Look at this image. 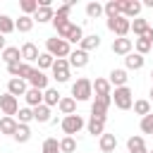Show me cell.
Segmentation results:
<instances>
[{"label": "cell", "mask_w": 153, "mask_h": 153, "mask_svg": "<svg viewBox=\"0 0 153 153\" xmlns=\"http://www.w3.org/2000/svg\"><path fill=\"white\" fill-rule=\"evenodd\" d=\"M45 53H50L55 60H62V57H69L72 48L65 38H48L45 41Z\"/></svg>", "instance_id": "6da1fadb"}, {"label": "cell", "mask_w": 153, "mask_h": 153, "mask_svg": "<svg viewBox=\"0 0 153 153\" xmlns=\"http://www.w3.org/2000/svg\"><path fill=\"white\" fill-rule=\"evenodd\" d=\"M91 96H93V81L91 79L81 76V79H76L72 84V98L74 100H88Z\"/></svg>", "instance_id": "7a4b0ae2"}, {"label": "cell", "mask_w": 153, "mask_h": 153, "mask_svg": "<svg viewBox=\"0 0 153 153\" xmlns=\"http://www.w3.org/2000/svg\"><path fill=\"white\" fill-rule=\"evenodd\" d=\"M60 127H62V131H65L67 136H72V134H79V131L86 127V122H84V117H81L79 112H74V115H67V117H62Z\"/></svg>", "instance_id": "3957f363"}, {"label": "cell", "mask_w": 153, "mask_h": 153, "mask_svg": "<svg viewBox=\"0 0 153 153\" xmlns=\"http://www.w3.org/2000/svg\"><path fill=\"white\" fill-rule=\"evenodd\" d=\"M112 103H115V108H120V110H129V108H134L131 88H129V86L115 88V93H112Z\"/></svg>", "instance_id": "277c9868"}, {"label": "cell", "mask_w": 153, "mask_h": 153, "mask_svg": "<svg viewBox=\"0 0 153 153\" xmlns=\"http://www.w3.org/2000/svg\"><path fill=\"white\" fill-rule=\"evenodd\" d=\"M108 29L117 36V38H127V33L131 31V22L127 17H115V19H108Z\"/></svg>", "instance_id": "5b68a950"}, {"label": "cell", "mask_w": 153, "mask_h": 153, "mask_svg": "<svg viewBox=\"0 0 153 153\" xmlns=\"http://www.w3.org/2000/svg\"><path fill=\"white\" fill-rule=\"evenodd\" d=\"M110 103H112V96L96 98V100L91 103V117H96V120H105V117H108V108H110Z\"/></svg>", "instance_id": "8992f818"}, {"label": "cell", "mask_w": 153, "mask_h": 153, "mask_svg": "<svg viewBox=\"0 0 153 153\" xmlns=\"http://www.w3.org/2000/svg\"><path fill=\"white\" fill-rule=\"evenodd\" d=\"M53 79H55L57 84L69 81V62H67V57L55 60V65H53Z\"/></svg>", "instance_id": "52a82bcc"}, {"label": "cell", "mask_w": 153, "mask_h": 153, "mask_svg": "<svg viewBox=\"0 0 153 153\" xmlns=\"http://www.w3.org/2000/svg\"><path fill=\"white\" fill-rule=\"evenodd\" d=\"M0 110H2L5 117H14V115L19 112V103H17V98H14L12 93L0 96Z\"/></svg>", "instance_id": "ba28073f"}, {"label": "cell", "mask_w": 153, "mask_h": 153, "mask_svg": "<svg viewBox=\"0 0 153 153\" xmlns=\"http://www.w3.org/2000/svg\"><path fill=\"white\" fill-rule=\"evenodd\" d=\"M141 2H136V0H120V10H122V17H127L129 22L131 19H136L139 14H141Z\"/></svg>", "instance_id": "9c48e42d"}, {"label": "cell", "mask_w": 153, "mask_h": 153, "mask_svg": "<svg viewBox=\"0 0 153 153\" xmlns=\"http://www.w3.org/2000/svg\"><path fill=\"white\" fill-rule=\"evenodd\" d=\"M67 62H69V67H74V69H81V67H86L88 65V53L86 50H72L69 53V57H67Z\"/></svg>", "instance_id": "30bf717a"}, {"label": "cell", "mask_w": 153, "mask_h": 153, "mask_svg": "<svg viewBox=\"0 0 153 153\" xmlns=\"http://www.w3.org/2000/svg\"><path fill=\"white\" fill-rule=\"evenodd\" d=\"M131 48H134V41L131 38H115L112 41V53L115 55H124L127 57L131 53Z\"/></svg>", "instance_id": "8fae6325"}, {"label": "cell", "mask_w": 153, "mask_h": 153, "mask_svg": "<svg viewBox=\"0 0 153 153\" xmlns=\"http://www.w3.org/2000/svg\"><path fill=\"white\" fill-rule=\"evenodd\" d=\"M38 55H41V53H38L36 43H31V41H29V43H24V45H22V60H24L26 65L38 62Z\"/></svg>", "instance_id": "7c38bea8"}, {"label": "cell", "mask_w": 153, "mask_h": 153, "mask_svg": "<svg viewBox=\"0 0 153 153\" xmlns=\"http://www.w3.org/2000/svg\"><path fill=\"white\" fill-rule=\"evenodd\" d=\"M29 84H31V88L45 91V88H48V76H45V72H41V69L36 67V69H33V74L29 76Z\"/></svg>", "instance_id": "4fadbf2b"}, {"label": "cell", "mask_w": 153, "mask_h": 153, "mask_svg": "<svg viewBox=\"0 0 153 153\" xmlns=\"http://www.w3.org/2000/svg\"><path fill=\"white\" fill-rule=\"evenodd\" d=\"M26 91H29V88H26V81H24V79L17 76V79H10V81H7V93H12L14 98H17V96H26Z\"/></svg>", "instance_id": "5bb4252c"}, {"label": "cell", "mask_w": 153, "mask_h": 153, "mask_svg": "<svg viewBox=\"0 0 153 153\" xmlns=\"http://www.w3.org/2000/svg\"><path fill=\"white\" fill-rule=\"evenodd\" d=\"M127 69H112L110 72V86H115V88H122V86H127Z\"/></svg>", "instance_id": "9a60e30c"}, {"label": "cell", "mask_w": 153, "mask_h": 153, "mask_svg": "<svg viewBox=\"0 0 153 153\" xmlns=\"http://www.w3.org/2000/svg\"><path fill=\"white\" fill-rule=\"evenodd\" d=\"M110 88H112V86H110V81H108V79H100V76H98V79L93 81V93H96V98L112 96V93H110Z\"/></svg>", "instance_id": "2e32d148"}, {"label": "cell", "mask_w": 153, "mask_h": 153, "mask_svg": "<svg viewBox=\"0 0 153 153\" xmlns=\"http://www.w3.org/2000/svg\"><path fill=\"white\" fill-rule=\"evenodd\" d=\"M57 108H60V112H62L65 117H67V115H74V112H76V100H74L72 96H65V98H60Z\"/></svg>", "instance_id": "e0dca14e"}, {"label": "cell", "mask_w": 153, "mask_h": 153, "mask_svg": "<svg viewBox=\"0 0 153 153\" xmlns=\"http://www.w3.org/2000/svg\"><path fill=\"white\" fill-rule=\"evenodd\" d=\"M17 127H19V120H14V117H5V115H2V120H0V134H10V136H14Z\"/></svg>", "instance_id": "ac0fdd59"}, {"label": "cell", "mask_w": 153, "mask_h": 153, "mask_svg": "<svg viewBox=\"0 0 153 153\" xmlns=\"http://www.w3.org/2000/svg\"><path fill=\"white\" fill-rule=\"evenodd\" d=\"M86 129H88V134H93V136H103V134H105V120L91 117V120L86 122Z\"/></svg>", "instance_id": "d6986e66"}, {"label": "cell", "mask_w": 153, "mask_h": 153, "mask_svg": "<svg viewBox=\"0 0 153 153\" xmlns=\"http://www.w3.org/2000/svg\"><path fill=\"white\" fill-rule=\"evenodd\" d=\"M24 98H26L29 108H38V105H43V91H38V88H29Z\"/></svg>", "instance_id": "ffe728a7"}, {"label": "cell", "mask_w": 153, "mask_h": 153, "mask_svg": "<svg viewBox=\"0 0 153 153\" xmlns=\"http://www.w3.org/2000/svg\"><path fill=\"white\" fill-rule=\"evenodd\" d=\"M79 45H81V50H86V53H88V50H96V48L100 45V36H98V33H91V36H84Z\"/></svg>", "instance_id": "44dd1931"}, {"label": "cell", "mask_w": 153, "mask_h": 153, "mask_svg": "<svg viewBox=\"0 0 153 153\" xmlns=\"http://www.w3.org/2000/svg\"><path fill=\"white\" fill-rule=\"evenodd\" d=\"M19 57H22V48L10 45V48H5V50H2V60H5L7 65H12V62H22Z\"/></svg>", "instance_id": "7402d4cb"}, {"label": "cell", "mask_w": 153, "mask_h": 153, "mask_svg": "<svg viewBox=\"0 0 153 153\" xmlns=\"http://www.w3.org/2000/svg\"><path fill=\"white\" fill-rule=\"evenodd\" d=\"M115 148H117L115 134H103V136H100V151H103V153H112Z\"/></svg>", "instance_id": "603a6c76"}, {"label": "cell", "mask_w": 153, "mask_h": 153, "mask_svg": "<svg viewBox=\"0 0 153 153\" xmlns=\"http://www.w3.org/2000/svg\"><path fill=\"white\" fill-rule=\"evenodd\" d=\"M103 10H105V17H108V19H115V17L122 14V10H120V0H108V2L103 5Z\"/></svg>", "instance_id": "cb8c5ba5"}, {"label": "cell", "mask_w": 153, "mask_h": 153, "mask_svg": "<svg viewBox=\"0 0 153 153\" xmlns=\"http://www.w3.org/2000/svg\"><path fill=\"white\" fill-rule=\"evenodd\" d=\"M55 19V10L53 7H38L33 14V22H53Z\"/></svg>", "instance_id": "d4e9b609"}, {"label": "cell", "mask_w": 153, "mask_h": 153, "mask_svg": "<svg viewBox=\"0 0 153 153\" xmlns=\"http://www.w3.org/2000/svg\"><path fill=\"white\" fill-rule=\"evenodd\" d=\"M124 65H127V69H141V67H143V55L129 53V55L124 57Z\"/></svg>", "instance_id": "484cf974"}, {"label": "cell", "mask_w": 153, "mask_h": 153, "mask_svg": "<svg viewBox=\"0 0 153 153\" xmlns=\"http://www.w3.org/2000/svg\"><path fill=\"white\" fill-rule=\"evenodd\" d=\"M14 29H17V22H14L12 17H7V14H0V33L7 36V33H12Z\"/></svg>", "instance_id": "4316f807"}, {"label": "cell", "mask_w": 153, "mask_h": 153, "mask_svg": "<svg viewBox=\"0 0 153 153\" xmlns=\"http://www.w3.org/2000/svg\"><path fill=\"white\" fill-rule=\"evenodd\" d=\"M60 98H62V96L57 93V88H45V91H43V103H45L48 108L57 105V103H60Z\"/></svg>", "instance_id": "83f0119b"}, {"label": "cell", "mask_w": 153, "mask_h": 153, "mask_svg": "<svg viewBox=\"0 0 153 153\" xmlns=\"http://www.w3.org/2000/svg\"><path fill=\"white\" fill-rule=\"evenodd\" d=\"M103 14H105V10H103L100 2H88V5H86V17H88V19H98V17H103Z\"/></svg>", "instance_id": "f1b7e54d"}, {"label": "cell", "mask_w": 153, "mask_h": 153, "mask_svg": "<svg viewBox=\"0 0 153 153\" xmlns=\"http://www.w3.org/2000/svg\"><path fill=\"white\" fill-rule=\"evenodd\" d=\"M33 120L36 122H50V108L43 103L38 108H33Z\"/></svg>", "instance_id": "f546056e"}, {"label": "cell", "mask_w": 153, "mask_h": 153, "mask_svg": "<svg viewBox=\"0 0 153 153\" xmlns=\"http://www.w3.org/2000/svg\"><path fill=\"white\" fill-rule=\"evenodd\" d=\"M127 148H129V153H136V151H143L146 146H143V136H139V134H134V136H129L127 139Z\"/></svg>", "instance_id": "4dcf8cb0"}, {"label": "cell", "mask_w": 153, "mask_h": 153, "mask_svg": "<svg viewBox=\"0 0 153 153\" xmlns=\"http://www.w3.org/2000/svg\"><path fill=\"white\" fill-rule=\"evenodd\" d=\"M33 29V17H26V14H22L19 19H17V31H22V33H29Z\"/></svg>", "instance_id": "1f68e13d"}, {"label": "cell", "mask_w": 153, "mask_h": 153, "mask_svg": "<svg viewBox=\"0 0 153 153\" xmlns=\"http://www.w3.org/2000/svg\"><path fill=\"white\" fill-rule=\"evenodd\" d=\"M148 29V19H143V17H136L134 22H131V31H134V36H143V31Z\"/></svg>", "instance_id": "d6a6232c"}, {"label": "cell", "mask_w": 153, "mask_h": 153, "mask_svg": "<svg viewBox=\"0 0 153 153\" xmlns=\"http://www.w3.org/2000/svg\"><path fill=\"white\" fill-rule=\"evenodd\" d=\"M81 38H84V29L79 24H72V29L67 33V43H81Z\"/></svg>", "instance_id": "836d02e7"}, {"label": "cell", "mask_w": 153, "mask_h": 153, "mask_svg": "<svg viewBox=\"0 0 153 153\" xmlns=\"http://www.w3.org/2000/svg\"><path fill=\"white\" fill-rule=\"evenodd\" d=\"M29 139H31V129H29V124H19V127H17V131H14V141L26 143Z\"/></svg>", "instance_id": "e575fe53"}, {"label": "cell", "mask_w": 153, "mask_h": 153, "mask_svg": "<svg viewBox=\"0 0 153 153\" xmlns=\"http://www.w3.org/2000/svg\"><path fill=\"white\" fill-rule=\"evenodd\" d=\"M19 7H22V12H24L26 17H33L36 10H38V0H22Z\"/></svg>", "instance_id": "d590c367"}, {"label": "cell", "mask_w": 153, "mask_h": 153, "mask_svg": "<svg viewBox=\"0 0 153 153\" xmlns=\"http://www.w3.org/2000/svg\"><path fill=\"white\" fill-rule=\"evenodd\" d=\"M53 65H55V57H53L50 53H41V55H38V69H41V72L48 69V67L53 69Z\"/></svg>", "instance_id": "8d00e7d4"}, {"label": "cell", "mask_w": 153, "mask_h": 153, "mask_svg": "<svg viewBox=\"0 0 153 153\" xmlns=\"http://www.w3.org/2000/svg\"><path fill=\"white\" fill-rule=\"evenodd\" d=\"M134 112L136 115H141V117H146V115H151V103L148 100H134Z\"/></svg>", "instance_id": "74e56055"}, {"label": "cell", "mask_w": 153, "mask_h": 153, "mask_svg": "<svg viewBox=\"0 0 153 153\" xmlns=\"http://www.w3.org/2000/svg\"><path fill=\"white\" fill-rule=\"evenodd\" d=\"M60 151H62V153H74V151H76V141H74V136H65V139H60Z\"/></svg>", "instance_id": "f35d334b"}, {"label": "cell", "mask_w": 153, "mask_h": 153, "mask_svg": "<svg viewBox=\"0 0 153 153\" xmlns=\"http://www.w3.org/2000/svg\"><path fill=\"white\" fill-rule=\"evenodd\" d=\"M134 48H136V53H139V55H146L148 50H153V43H151V41H146V38H136V41H134Z\"/></svg>", "instance_id": "ab89813d"}, {"label": "cell", "mask_w": 153, "mask_h": 153, "mask_svg": "<svg viewBox=\"0 0 153 153\" xmlns=\"http://www.w3.org/2000/svg\"><path fill=\"white\" fill-rule=\"evenodd\" d=\"M41 153H62V151H60V141H57V139H45Z\"/></svg>", "instance_id": "60d3db41"}, {"label": "cell", "mask_w": 153, "mask_h": 153, "mask_svg": "<svg viewBox=\"0 0 153 153\" xmlns=\"http://www.w3.org/2000/svg\"><path fill=\"white\" fill-rule=\"evenodd\" d=\"M17 117H19V124H29L33 120V108H19Z\"/></svg>", "instance_id": "b9f144b4"}, {"label": "cell", "mask_w": 153, "mask_h": 153, "mask_svg": "<svg viewBox=\"0 0 153 153\" xmlns=\"http://www.w3.org/2000/svg\"><path fill=\"white\" fill-rule=\"evenodd\" d=\"M141 131L143 134H153V112L146 115V117H141Z\"/></svg>", "instance_id": "7bdbcfd3"}, {"label": "cell", "mask_w": 153, "mask_h": 153, "mask_svg": "<svg viewBox=\"0 0 153 153\" xmlns=\"http://www.w3.org/2000/svg\"><path fill=\"white\" fill-rule=\"evenodd\" d=\"M33 69H36V67H31V65L22 62V69H19V79H29V76L33 74Z\"/></svg>", "instance_id": "ee69618b"}, {"label": "cell", "mask_w": 153, "mask_h": 153, "mask_svg": "<svg viewBox=\"0 0 153 153\" xmlns=\"http://www.w3.org/2000/svg\"><path fill=\"white\" fill-rule=\"evenodd\" d=\"M19 69H22V62H12V65H7V72L12 74V79L19 76Z\"/></svg>", "instance_id": "f6af8a7d"}, {"label": "cell", "mask_w": 153, "mask_h": 153, "mask_svg": "<svg viewBox=\"0 0 153 153\" xmlns=\"http://www.w3.org/2000/svg\"><path fill=\"white\" fill-rule=\"evenodd\" d=\"M141 38H146V41H151V43H153V26H148V29L143 31V36H141Z\"/></svg>", "instance_id": "bcb514c9"}, {"label": "cell", "mask_w": 153, "mask_h": 153, "mask_svg": "<svg viewBox=\"0 0 153 153\" xmlns=\"http://www.w3.org/2000/svg\"><path fill=\"white\" fill-rule=\"evenodd\" d=\"M0 50H5V36L0 33Z\"/></svg>", "instance_id": "7dc6e473"}, {"label": "cell", "mask_w": 153, "mask_h": 153, "mask_svg": "<svg viewBox=\"0 0 153 153\" xmlns=\"http://www.w3.org/2000/svg\"><path fill=\"white\" fill-rule=\"evenodd\" d=\"M143 5H146V7H151V10H153V0H143Z\"/></svg>", "instance_id": "c3c4849f"}, {"label": "cell", "mask_w": 153, "mask_h": 153, "mask_svg": "<svg viewBox=\"0 0 153 153\" xmlns=\"http://www.w3.org/2000/svg\"><path fill=\"white\" fill-rule=\"evenodd\" d=\"M136 153H148V151H146V148H143V151H136Z\"/></svg>", "instance_id": "681fc988"}, {"label": "cell", "mask_w": 153, "mask_h": 153, "mask_svg": "<svg viewBox=\"0 0 153 153\" xmlns=\"http://www.w3.org/2000/svg\"><path fill=\"white\" fill-rule=\"evenodd\" d=\"M151 98H153V88H151Z\"/></svg>", "instance_id": "f907efd6"}, {"label": "cell", "mask_w": 153, "mask_h": 153, "mask_svg": "<svg viewBox=\"0 0 153 153\" xmlns=\"http://www.w3.org/2000/svg\"><path fill=\"white\" fill-rule=\"evenodd\" d=\"M151 79H153V69H151Z\"/></svg>", "instance_id": "816d5d0a"}, {"label": "cell", "mask_w": 153, "mask_h": 153, "mask_svg": "<svg viewBox=\"0 0 153 153\" xmlns=\"http://www.w3.org/2000/svg\"><path fill=\"white\" fill-rule=\"evenodd\" d=\"M148 153H153V151H148Z\"/></svg>", "instance_id": "f5cc1de1"}]
</instances>
